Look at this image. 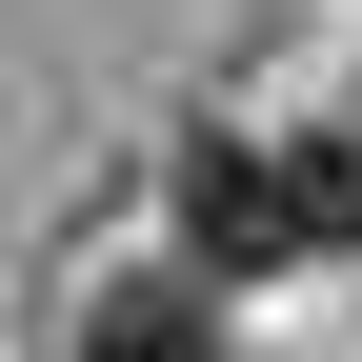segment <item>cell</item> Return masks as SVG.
Masks as SVG:
<instances>
[{
	"mask_svg": "<svg viewBox=\"0 0 362 362\" xmlns=\"http://www.w3.org/2000/svg\"><path fill=\"white\" fill-rule=\"evenodd\" d=\"M181 262H202V282H282V262H302L282 141H181Z\"/></svg>",
	"mask_w": 362,
	"mask_h": 362,
	"instance_id": "cell-1",
	"label": "cell"
},
{
	"mask_svg": "<svg viewBox=\"0 0 362 362\" xmlns=\"http://www.w3.org/2000/svg\"><path fill=\"white\" fill-rule=\"evenodd\" d=\"M81 362H221V322H202V282H121L81 322Z\"/></svg>",
	"mask_w": 362,
	"mask_h": 362,
	"instance_id": "cell-2",
	"label": "cell"
}]
</instances>
